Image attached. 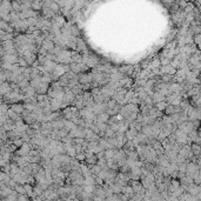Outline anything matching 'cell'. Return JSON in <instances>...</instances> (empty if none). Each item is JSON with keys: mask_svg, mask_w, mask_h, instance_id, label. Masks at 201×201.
Here are the masks:
<instances>
[{"mask_svg": "<svg viewBox=\"0 0 201 201\" xmlns=\"http://www.w3.org/2000/svg\"><path fill=\"white\" fill-rule=\"evenodd\" d=\"M94 125L99 128V131H101V132H105L106 128H107V124H103V122H98V121H95Z\"/></svg>", "mask_w": 201, "mask_h": 201, "instance_id": "29", "label": "cell"}, {"mask_svg": "<svg viewBox=\"0 0 201 201\" xmlns=\"http://www.w3.org/2000/svg\"><path fill=\"white\" fill-rule=\"evenodd\" d=\"M166 106H167V103H166L165 101H161V102L155 103V108H157L158 111H160V112H164L165 108H166Z\"/></svg>", "mask_w": 201, "mask_h": 201, "instance_id": "27", "label": "cell"}, {"mask_svg": "<svg viewBox=\"0 0 201 201\" xmlns=\"http://www.w3.org/2000/svg\"><path fill=\"white\" fill-rule=\"evenodd\" d=\"M9 108H11L14 113H17L18 115H21V113H23V111H24V105H23V103H19V102H15V103L9 105Z\"/></svg>", "mask_w": 201, "mask_h": 201, "instance_id": "7", "label": "cell"}, {"mask_svg": "<svg viewBox=\"0 0 201 201\" xmlns=\"http://www.w3.org/2000/svg\"><path fill=\"white\" fill-rule=\"evenodd\" d=\"M12 143H13L17 148H20V147L23 146V143H24V140H23V138H17V139L12 140Z\"/></svg>", "mask_w": 201, "mask_h": 201, "instance_id": "24", "label": "cell"}, {"mask_svg": "<svg viewBox=\"0 0 201 201\" xmlns=\"http://www.w3.org/2000/svg\"><path fill=\"white\" fill-rule=\"evenodd\" d=\"M42 189H41V187L39 186V185H34L33 186V194L35 197H41L42 195Z\"/></svg>", "mask_w": 201, "mask_h": 201, "instance_id": "21", "label": "cell"}, {"mask_svg": "<svg viewBox=\"0 0 201 201\" xmlns=\"http://www.w3.org/2000/svg\"><path fill=\"white\" fill-rule=\"evenodd\" d=\"M69 31H71V35L74 36V38L79 35V28H78L76 26H71V30H69Z\"/></svg>", "mask_w": 201, "mask_h": 201, "instance_id": "33", "label": "cell"}, {"mask_svg": "<svg viewBox=\"0 0 201 201\" xmlns=\"http://www.w3.org/2000/svg\"><path fill=\"white\" fill-rule=\"evenodd\" d=\"M48 88H50V85H48V84L40 82V85L35 88V93H36V94H41V95H46Z\"/></svg>", "mask_w": 201, "mask_h": 201, "instance_id": "4", "label": "cell"}, {"mask_svg": "<svg viewBox=\"0 0 201 201\" xmlns=\"http://www.w3.org/2000/svg\"><path fill=\"white\" fill-rule=\"evenodd\" d=\"M138 133H139V132H138L136 130H134V128H130V130L125 133V136H126V139H127L128 141H132L134 138L136 136V134Z\"/></svg>", "mask_w": 201, "mask_h": 201, "instance_id": "12", "label": "cell"}, {"mask_svg": "<svg viewBox=\"0 0 201 201\" xmlns=\"http://www.w3.org/2000/svg\"><path fill=\"white\" fill-rule=\"evenodd\" d=\"M17 201H30V200H28V197H27V195H18Z\"/></svg>", "mask_w": 201, "mask_h": 201, "instance_id": "44", "label": "cell"}, {"mask_svg": "<svg viewBox=\"0 0 201 201\" xmlns=\"http://www.w3.org/2000/svg\"><path fill=\"white\" fill-rule=\"evenodd\" d=\"M64 128L67 130L68 132L69 131H72V130H74V128H76V126L71 121V120H64Z\"/></svg>", "mask_w": 201, "mask_h": 201, "instance_id": "15", "label": "cell"}, {"mask_svg": "<svg viewBox=\"0 0 201 201\" xmlns=\"http://www.w3.org/2000/svg\"><path fill=\"white\" fill-rule=\"evenodd\" d=\"M108 119H109V117L107 115V113H101L99 115H97V121H98V122H103V124H106V122L108 121Z\"/></svg>", "mask_w": 201, "mask_h": 201, "instance_id": "16", "label": "cell"}, {"mask_svg": "<svg viewBox=\"0 0 201 201\" xmlns=\"http://www.w3.org/2000/svg\"><path fill=\"white\" fill-rule=\"evenodd\" d=\"M24 188H25V192H26V195L27 197H32L33 195V186L28 185V184H25L24 185Z\"/></svg>", "mask_w": 201, "mask_h": 201, "instance_id": "20", "label": "cell"}, {"mask_svg": "<svg viewBox=\"0 0 201 201\" xmlns=\"http://www.w3.org/2000/svg\"><path fill=\"white\" fill-rule=\"evenodd\" d=\"M50 11L52 12V13H54V14H57L59 11H60V7L58 6V4L55 2V1H52V4H51V6H50Z\"/></svg>", "mask_w": 201, "mask_h": 201, "instance_id": "19", "label": "cell"}, {"mask_svg": "<svg viewBox=\"0 0 201 201\" xmlns=\"http://www.w3.org/2000/svg\"><path fill=\"white\" fill-rule=\"evenodd\" d=\"M199 168L200 167H199L198 165H195L194 162H191V161H189V162L186 165V173H185V174H186L187 176L193 178V175L197 173V170H199Z\"/></svg>", "mask_w": 201, "mask_h": 201, "instance_id": "2", "label": "cell"}, {"mask_svg": "<svg viewBox=\"0 0 201 201\" xmlns=\"http://www.w3.org/2000/svg\"><path fill=\"white\" fill-rule=\"evenodd\" d=\"M184 9H185V11H184L185 15H186V14H191V13H193V11H194V6H193L192 4H187V6H186Z\"/></svg>", "mask_w": 201, "mask_h": 201, "instance_id": "28", "label": "cell"}, {"mask_svg": "<svg viewBox=\"0 0 201 201\" xmlns=\"http://www.w3.org/2000/svg\"><path fill=\"white\" fill-rule=\"evenodd\" d=\"M91 152H92V153H93L94 155H97L98 153H100V152H103V149H102V148H101L100 146L98 145L97 147H94V148H92V149H91Z\"/></svg>", "mask_w": 201, "mask_h": 201, "instance_id": "41", "label": "cell"}, {"mask_svg": "<svg viewBox=\"0 0 201 201\" xmlns=\"http://www.w3.org/2000/svg\"><path fill=\"white\" fill-rule=\"evenodd\" d=\"M179 182H180V185H184V186H191V185L193 184V179H192L191 176H187V175L185 174V176H182L181 179H179Z\"/></svg>", "mask_w": 201, "mask_h": 201, "instance_id": "11", "label": "cell"}, {"mask_svg": "<svg viewBox=\"0 0 201 201\" xmlns=\"http://www.w3.org/2000/svg\"><path fill=\"white\" fill-rule=\"evenodd\" d=\"M92 98V95H91V92H84L82 93V101L85 102V101L90 100Z\"/></svg>", "mask_w": 201, "mask_h": 201, "instance_id": "40", "label": "cell"}, {"mask_svg": "<svg viewBox=\"0 0 201 201\" xmlns=\"http://www.w3.org/2000/svg\"><path fill=\"white\" fill-rule=\"evenodd\" d=\"M170 186H172L174 189L179 188V187H180V182H179V180H178V179H170Z\"/></svg>", "mask_w": 201, "mask_h": 201, "instance_id": "35", "label": "cell"}, {"mask_svg": "<svg viewBox=\"0 0 201 201\" xmlns=\"http://www.w3.org/2000/svg\"><path fill=\"white\" fill-rule=\"evenodd\" d=\"M115 105H117V101L114 99H109L107 101V109H113L115 107Z\"/></svg>", "mask_w": 201, "mask_h": 201, "instance_id": "37", "label": "cell"}, {"mask_svg": "<svg viewBox=\"0 0 201 201\" xmlns=\"http://www.w3.org/2000/svg\"><path fill=\"white\" fill-rule=\"evenodd\" d=\"M164 112H165V115H167V117H170L172 114H174V107H173L172 105H167Z\"/></svg>", "mask_w": 201, "mask_h": 201, "instance_id": "26", "label": "cell"}, {"mask_svg": "<svg viewBox=\"0 0 201 201\" xmlns=\"http://www.w3.org/2000/svg\"><path fill=\"white\" fill-rule=\"evenodd\" d=\"M113 136H115V133L111 130L109 126H107V128H106V131H105V136H103V139H108V138H113Z\"/></svg>", "mask_w": 201, "mask_h": 201, "instance_id": "23", "label": "cell"}, {"mask_svg": "<svg viewBox=\"0 0 201 201\" xmlns=\"http://www.w3.org/2000/svg\"><path fill=\"white\" fill-rule=\"evenodd\" d=\"M64 120H65V119L61 118V119H59V120L52 121V128H53V130H57V131L64 128Z\"/></svg>", "mask_w": 201, "mask_h": 201, "instance_id": "10", "label": "cell"}, {"mask_svg": "<svg viewBox=\"0 0 201 201\" xmlns=\"http://www.w3.org/2000/svg\"><path fill=\"white\" fill-rule=\"evenodd\" d=\"M78 76H79V84L81 85H90L93 82L91 73H79Z\"/></svg>", "mask_w": 201, "mask_h": 201, "instance_id": "1", "label": "cell"}, {"mask_svg": "<svg viewBox=\"0 0 201 201\" xmlns=\"http://www.w3.org/2000/svg\"><path fill=\"white\" fill-rule=\"evenodd\" d=\"M57 65H58V64H55V63H53V61H47V60H46V61H45V64H44L42 66H44V69H45V71H46V72L51 75V74L54 72V69H55Z\"/></svg>", "mask_w": 201, "mask_h": 201, "instance_id": "5", "label": "cell"}, {"mask_svg": "<svg viewBox=\"0 0 201 201\" xmlns=\"http://www.w3.org/2000/svg\"><path fill=\"white\" fill-rule=\"evenodd\" d=\"M20 6H21V2H20V1H12V2H11V7H12V11H13V12L20 13Z\"/></svg>", "mask_w": 201, "mask_h": 201, "instance_id": "17", "label": "cell"}, {"mask_svg": "<svg viewBox=\"0 0 201 201\" xmlns=\"http://www.w3.org/2000/svg\"><path fill=\"white\" fill-rule=\"evenodd\" d=\"M97 165H98V166H100L101 169H102V168H105L106 166H107V165H106V159H101V160H98Z\"/></svg>", "mask_w": 201, "mask_h": 201, "instance_id": "43", "label": "cell"}, {"mask_svg": "<svg viewBox=\"0 0 201 201\" xmlns=\"http://www.w3.org/2000/svg\"><path fill=\"white\" fill-rule=\"evenodd\" d=\"M58 133H59V136L63 139V138H65V136L68 135V131L65 130V128H61V130H59V131H58Z\"/></svg>", "mask_w": 201, "mask_h": 201, "instance_id": "42", "label": "cell"}, {"mask_svg": "<svg viewBox=\"0 0 201 201\" xmlns=\"http://www.w3.org/2000/svg\"><path fill=\"white\" fill-rule=\"evenodd\" d=\"M78 53H80V52H87V50H86V45H85V42H84V40L82 39H80V38H76V50H75Z\"/></svg>", "mask_w": 201, "mask_h": 201, "instance_id": "8", "label": "cell"}, {"mask_svg": "<svg viewBox=\"0 0 201 201\" xmlns=\"http://www.w3.org/2000/svg\"><path fill=\"white\" fill-rule=\"evenodd\" d=\"M181 101H182V97H181V95H178L174 100L172 101V103H170V105H172V106H179V105L181 103Z\"/></svg>", "mask_w": 201, "mask_h": 201, "instance_id": "38", "label": "cell"}, {"mask_svg": "<svg viewBox=\"0 0 201 201\" xmlns=\"http://www.w3.org/2000/svg\"><path fill=\"white\" fill-rule=\"evenodd\" d=\"M193 42H195L198 46H200V34H195V36L193 39Z\"/></svg>", "mask_w": 201, "mask_h": 201, "instance_id": "45", "label": "cell"}, {"mask_svg": "<svg viewBox=\"0 0 201 201\" xmlns=\"http://www.w3.org/2000/svg\"><path fill=\"white\" fill-rule=\"evenodd\" d=\"M0 170H1L2 173H5V174H9V173H11V166H9V162H6L5 165H2V166L0 167Z\"/></svg>", "mask_w": 201, "mask_h": 201, "instance_id": "25", "label": "cell"}, {"mask_svg": "<svg viewBox=\"0 0 201 201\" xmlns=\"http://www.w3.org/2000/svg\"><path fill=\"white\" fill-rule=\"evenodd\" d=\"M18 85V87L20 88V90H24V88H26L27 86H30V81H27V80H23V81H20V82H18L17 84Z\"/></svg>", "mask_w": 201, "mask_h": 201, "instance_id": "30", "label": "cell"}, {"mask_svg": "<svg viewBox=\"0 0 201 201\" xmlns=\"http://www.w3.org/2000/svg\"><path fill=\"white\" fill-rule=\"evenodd\" d=\"M128 201H133V200H132V199H130V200H128Z\"/></svg>", "mask_w": 201, "mask_h": 201, "instance_id": "49", "label": "cell"}, {"mask_svg": "<svg viewBox=\"0 0 201 201\" xmlns=\"http://www.w3.org/2000/svg\"><path fill=\"white\" fill-rule=\"evenodd\" d=\"M9 91H11V88H9V84H8L7 81L0 85V95H2V97H4V95H5V94H7Z\"/></svg>", "mask_w": 201, "mask_h": 201, "instance_id": "13", "label": "cell"}, {"mask_svg": "<svg viewBox=\"0 0 201 201\" xmlns=\"http://www.w3.org/2000/svg\"><path fill=\"white\" fill-rule=\"evenodd\" d=\"M105 153V159H112L114 155V149H106L103 151Z\"/></svg>", "mask_w": 201, "mask_h": 201, "instance_id": "31", "label": "cell"}, {"mask_svg": "<svg viewBox=\"0 0 201 201\" xmlns=\"http://www.w3.org/2000/svg\"><path fill=\"white\" fill-rule=\"evenodd\" d=\"M75 201H81V200H78V199H76V200H75Z\"/></svg>", "mask_w": 201, "mask_h": 201, "instance_id": "50", "label": "cell"}, {"mask_svg": "<svg viewBox=\"0 0 201 201\" xmlns=\"http://www.w3.org/2000/svg\"><path fill=\"white\" fill-rule=\"evenodd\" d=\"M120 169V173H122V174H127V173H130V170H131V167H130V165H124L122 167L119 168Z\"/></svg>", "mask_w": 201, "mask_h": 201, "instance_id": "36", "label": "cell"}, {"mask_svg": "<svg viewBox=\"0 0 201 201\" xmlns=\"http://www.w3.org/2000/svg\"><path fill=\"white\" fill-rule=\"evenodd\" d=\"M191 152L193 153V155L200 157V146H198V145H195V143H192V145H191Z\"/></svg>", "mask_w": 201, "mask_h": 201, "instance_id": "18", "label": "cell"}, {"mask_svg": "<svg viewBox=\"0 0 201 201\" xmlns=\"http://www.w3.org/2000/svg\"><path fill=\"white\" fill-rule=\"evenodd\" d=\"M81 187H82V192H85V193H93V191H94V186L84 185V186H81Z\"/></svg>", "mask_w": 201, "mask_h": 201, "instance_id": "32", "label": "cell"}, {"mask_svg": "<svg viewBox=\"0 0 201 201\" xmlns=\"http://www.w3.org/2000/svg\"><path fill=\"white\" fill-rule=\"evenodd\" d=\"M95 157H97V159H98V160L105 159V153H103V152H100V153H98V154H97Z\"/></svg>", "mask_w": 201, "mask_h": 201, "instance_id": "47", "label": "cell"}, {"mask_svg": "<svg viewBox=\"0 0 201 201\" xmlns=\"http://www.w3.org/2000/svg\"><path fill=\"white\" fill-rule=\"evenodd\" d=\"M75 160H78L79 162H84L85 161V159H86V155H85V153H79V154H76L75 155V158H74Z\"/></svg>", "mask_w": 201, "mask_h": 201, "instance_id": "34", "label": "cell"}, {"mask_svg": "<svg viewBox=\"0 0 201 201\" xmlns=\"http://www.w3.org/2000/svg\"><path fill=\"white\" fill-rule=\"evenodd\" d=\"M42 8V2L41 1H32L31 4V9L34 12H39Z\"/></svg>", "mask_w": 201, "mask_h": 201, "instance_id": "14", "label": "cell"}, {"mask_svg": "<svg viewBox=\"0 0 201 201\" xmlns=\"http://www.w3.org/2000/svg\"><path fill=\"white\" fill-rule=\"evenodd\" d=\"M54 44H53V41H48V40H44L42 41V44H41V47L47 52V53H51V51L54 48Z\"/></svg>", "mask_w": 201, "mask_h": 201, "instance_id": "9", "label": "cell"}, {"mask_svg": "<svg viewBox=\"0 0 201 201\" xmlns=\"http://www.w3.org/2000/svg\"><path fill=\"white\" fill-rule=\"evenodd\" d=\"M119 199H120V201H128L130 199H131V195L130 194H119Z\"/></svg>", "mask_w": 201, "mask_h": 201, "instance_id": "39", "label": "cell"}, {"mask_svg": "<svg viewBox=\"0 0 201 201\" xmlns=\"http://www.w3.org/2000/svg\"><path fill=\"white\" fill-rule=\"evenodd\" d=\"M178 6H179V7H184V8H185V7L187 6V2H186V1H179Z\"/></svg>", "mask_w": 201, "mask_h": 201, "instance_id": "48", "label": "cell"}, {"mask_svg": "<svg viewBox=\"0 0 201 201\" xmlns=\"http://www.w3.org/2000/svg\"><path fill=\"white\" fill-rule=\"evenodd\" d=\"M73 147H74V149H75L76 154H79V153H82V148H81V146H80V145H74Z\"/></svg>", "mask_w": 201, "mask_h": 201, "instance_id": "46", "label": "cell"}, {"mask_svg": "<svg viewBox=\"0 0 201 201\" xmlns=\"http://www.w3.org/2000/svg\"><path fill=\"white\" fill-rule=\"evenodd\" d=\"M126 158V154L124 153V151L122 149H114V155H113V161L117 164L118 161H120V160H122V159H125Z\"/></svg>", "mask_w": 201, "mask_h": 201, "instance_id": "6", "label": "cell"}, {"mask_svg": "<svg viewBox=\"0 0 201 201\" xmlns=\"http://www.w3.org/2000/svg\"><path fill=\"white\" fill-rule=\"evenodd\" d=\"M74 101H75V95L71 92V91H68V92H65V94H64V99H63V103L64 105H73L74 103Z\"/></svg>", "mask_w": 201, "mask_h": 201, "instance_id": "3", "label": "cell"}, {"mask_svg": "<svg viewBox=\"0 0 201 201\" xmlns=\"http://www.w3.org/2000/svg\"><path fill=\"white\" fill-rule=\"evenodd\" d=\"M14 191L18 193V195H26V192H25V188H24V185H18Z\"/></svg>", "mask_w": 201, "mask_h": 201, "instance_id": "22", "label": "cell"}]
</instances>
